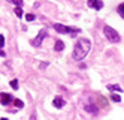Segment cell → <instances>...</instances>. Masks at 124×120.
<instances>
[{"instance_id":"obj_20","label":"cell","mask_w":124,"mask_h":120,"mask_svg":"<svg viewBox=\"0 0 124 120\" xmlns=\"http://www.w3.org/2000/svg\"><path fill=\"white\" fill-rule=\"evenodd\" d=\"M0 120H8V119H5V117H3V119H0Z\"/></svg>"},{"instance_id":"obj_2","label":"cell","mask_w":124,"mask_h":120,"mask_svg":"<svg viewBox=\"0 0 124 120\" xmlns=\"http://www.w3.org/2000/svg\"><path fill=\"white\" fill-rule=\"evenodd\" d=\"M103 33H105L106 38H108V41H111V42H114V44L120 42V35H118V32L114 30L111 26H105V27H103Z\"/></svg>"},{"instance_id":"obj_19","label":"cell","mask_w":124,"mask_h":120,"mask_svg":"<svg viewBox=\"0 0 124 120\" xmlns=\"http://www.w3.org/2000/svg\"><path fill=\"white\" fill-rule=\"evenodd\" d=\"M30 120H36V117H34V116H31V117H30Z\"/></svg>"},{"instance_id":"obj_6","label":"cell","mask_w":124,"mask_h":120,"mask_svg":"<svg viewBox=\"0 0 124 120\" xmlns=\"http://www.w3.org/2000/svg\"><path fill=\"white\" fill-rule=\"evenodd\" d=\"M52 104H54V107H55V108H63V107H64V101L61 99L60 96H57V98H54Z\"/></svg>"},{"instance_id":"obj_3","label":"cell","mask_w":124,"mask_h":120,"mask_svg":"<svg viewBox=\"0 0 124 120\" xmlns=\"http://www.w3.org/2000/svg\"><path fill=\"white\" fill-rule=\"evenodd\" d=\"M54 29L58 32V33H78L79 29H72V27H67V26H63V24H54Z\"/></svg>"},{"instance_id":"obj_16","label":"cell","mask_w":124,"mask_h":120,"mask_svg":"<svg viewBox=\"0 0 124 120\" xmlns=\"http://www.w3.org/2000/svg\"><path fill=\"white\" fill-rule=\"evenodd\" d=\"M12 2H14L16 6H18V8H21V5H23V0H12Z\"/></svg>"},{"instance_id":"obj_7","label":"cell","mask_w":124,"mask_h":120,"mask_svg":"<svg viewBox=\"0 0 124 120\" xmlns=\"http://www.w3.org/2000/svg\"><path fill=\"white\" fill-rule=\"evenodd\" d=\"M64 50V42L63 41H57L55 42V51H63Z\"/></svg>"},{"instance_id":"obj_13","label":"cell","mask_w":124,"mask_h":120,"mask_svg":"<svg viewBox=\"0 0 124 120\" xmlns=\"http://www.w3.org/2000/svg\"><path fill=\"white\" fill-rule=\"evenodd\" d=\"M103 8V3L100 2V0H96V3H94V9H102Z\"/></svg>"},{"instance_id":"obj_17","label":"cell","mask_w":124,"mask_h":120,"mask_svg":"<svg viewBox=\"0 0 124 120\" xmlns=\"http://www.w3.org/2000/svg\"><path fill=\"white\" fill-rule=\"evenodd\" d=\"M3 45H5V38H3L2 35H0V48H2Z\"/></svg>"},{"instance_id":"obj_11","label":"cell","mask_w":124,"mask_h":120,"mask_svg":"<svg viewBox=\"0 0 124 120\" xmlns=\"http://www.w3.org/2000/svg\"><path fill=\"white\" fill-rule=\"evenodd\" d=\"M14 12H15V15H16V17H23V9H21V8H18V6L15 8V11H14Z\"/></svg>"},{"instance_id":"obj_12","label":"cell","mask_w":124,"mask_h":120,"mask_svg":"<svg viewBox=\"0 0 124 120\" xmlns=\"http://www.w3.org/2000/svg\"><path fill=\"white\" fill-rule=\"evenodd\" d=\"M11 87H12L14 90L18 89V80H12V81H11Z\"/></svg>"},{"instance_id":"obj_5","label":"cell","mask_w":124,"mask_h":120,"mask_svg":"<svg viewBox=\"0 0 124 120\" xmlns=\"http://www.w3.org/2000/svg\"><path fill=\"white\" fill-rule=\"evenodd\" d=\"M12 101V96L8 95V93H0V102H2L3 105H8Z\"/></svg>"},{"instance_id":"obj_21","label":"cell","mask_w":124,"mask_h":120,"mask_svg":"<svg viewBox=\"0 0 124 120\" xmlns=\"http://www.w3.org/2000/svg\"><path fill=\"white\" fill-rule=\"evenodd\" d=\"M8 2H12V0H8Z\"/></svg>"},{"instance_id":"obj_18","label":"cell","mask_w":124,"mask_h":120,"mask_svg":"<svg viewBox=\"0 0 124 120\" xmlns=\"http://www.w3.org/2000/svg\"><path fill=\"white\" fill-rule=\"evenodd\" d=\"M94 3H96V0H88V6L90 8H94Z\"/></svg>"},{"instance_id":"obj_8","label":"cell","mask_w":124,"mask_h":120,"mask_svg":"<svg viewBox=\"0 0 124 120\" xmlns=\"http://www.w3.org/2000/svg\"><path fill=\"white\" fill-rule=\"evenodd\" d=\"M108 89H109V90H112V92H120V93L123 92V89H121L120 86H117V84H112V86H109Z\"/></svg>"},{"instance_id":"obj_14","label":"cell","mask_w":124,"mask_h":120,"mask_svg":"<svg viewBox=\"0 0 124 120\" xmlns=\"http://www.w3.org/2000/svg\"><path fill=\"white\" fill-rule=\"evenodd\" d=\"M118 14H120V15H121V17L124 18V3L118 6Z\"/></svg>"},{"instance_id":"obj_10","label":"cell","mask_w":124,"mask_h":120,"mask_svg":"<svg viewBox=\"0 0 124 120\" xmlns=\"http://www.w3.org/2000/svg\"><path fill=\"white\" fill-rule=\"evenodd\" d=\"M111 99L114 101V102H120V101H121V96H120V95H117V93H114V95L111 96Z\"/></svg>"},{"instance_id":"obj_15","label":"cell","mask_w":124,"mask_h":120,"mask_svg":"<svg viewBox=\"0 0 124 120\" xmlns=\"http://www.w3.org/2000/svg\"><path fill=\"white\" fill-rule=\"evenodd\" d=\"M25 20H27V21H33L34 20V15L33 14H27V15H25Z\"/></svg>"},{"instance_id":"obj_9","label":"cell","mask_w":124,"mask_h":120,"mask_svg":"<svg viewBox=\"0 0 124 120\" xmlns=\"http://www.w3.org/2000/svg\"><path fill=\"white\" fill-rule=\"evenodd\" d=\"M14 105L16 108H23L24 107V102H23V101H20V99H14Z\"/></svg>"},{"instance_id":"obj_4","label":"cell","mask_w":124,"mask_h":120,"mask_svg":"<svg viewBox=\"0 0 124 120\" xmlns=\"http://www.w3.org/2000/svg\"><path fill=\"white\" fill-rule=\"evenodd\" d=\"M46 36H48V32H46L45 29H42V30L39 32V35L36 36V39H34L31 44L34 45V47H40V45H42V42H43V39H45Z\"/></svg>"},{"instance_id":"obj_1","label":"cell","mask_w":124,"mask_h":120,"mask_svg":"<svg viewBox=\"0 0 124 120\" xmlns=\"http://www.w3.org/2000/svg\"><path fill=\"white\" fill-rule=\"evenodd\" d=\"M90 48H91V42L88 39H79L75 45V48H73V53H72L73 59L75 60H82L88 54Z\"/></svg>"}]
</instances>
